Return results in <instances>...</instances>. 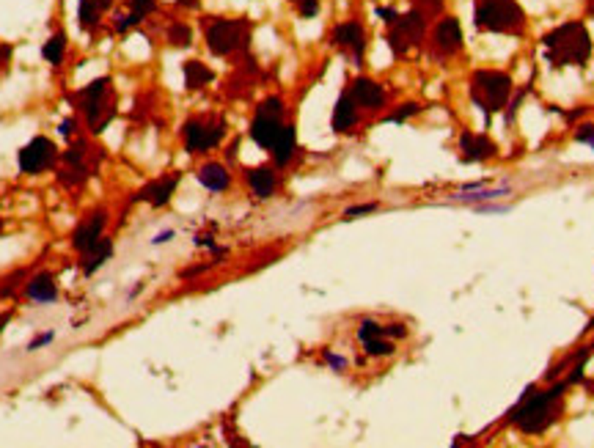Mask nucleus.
Returning <instances> with one entry per match:
<instances>
[{
  "instance_id": "35",
  "label": "nucleus",
  "mask_w": 594,
  "mask_h": 448,
  "mask_svg": "<svg viewBox=\"0 0 594 448\" xmlns=\"http://www.w3.org/2000/svg\"><path fill=\"white\" fill-rule=\"evenodd\" d=\"M581 143H589V146H594V127L592 124H586V127L578 129V135H575Z\"/></svg>"
},
{
  "instance_id": "34",
  "label": "nucleus",
  "mask_w": 594,
  "mask_h": 448,
  "mask_svg": "<svg viewBox=\"0 0 594 448\" xmlns=\"http://www.w3.org/2000/svg\"><path fill=\"white\" fill-rule=\"evenodd\" d=\"M55 338V333H44V336H36L31 344H28V353H36L39 347H44V344H50Z\"/></svg>"
},
{
  "instance_id": "25",
  "label": "nucleus",
  "mask_w": 594,
  "mask_h": 448,
  "mask_svg": "<svg viewBox=\"0 0 594 448\" xmlns=\"http://www.w3.org/2000/svg\"><path fill=\"white\" fill-rule=\"evenodd\" d=\"M99 11L97 3L94 0H80V6H77V22H80V28L83 31H94L99 25Z\"/></svg>"
},
{
  "instance_id": "23",
  "label": "nucleus",
  "mask_w": 594,
  "mask_h": 448,
  "mask_svg": "<svg viewBox=\"0 0 594 448\" xmlns=\"http://www.w3.org/2000/svg\"><path fill=\"white\" fill-rule=\"evenodd\" d=\"M182 72H185V86H187V88H201V86H206V83L215 80L212 69H206L201 61H187Z\"/></svg>"
},
{
  "instance_id": "43",
  "label": "nucleus",
  "mask_w": 594,
  "mask_h": 448,
  "mask_svg": "<svg viewBox=\"0 0 594 448\" xmlns=\"http://www.w3.org/2000/svg\"><path fill=\"white\" fill-rule=\"evenodd\" d=\"M8 322V314H0V330H3V324Z\"/></svg>"
},
{
  "instance_id": "21",
  "label": "nucleus",
  "mask_w": 594,
  "mask_h": 448,
  "mask_svg": "<svg viewBox=\"0 0 594 448\" xmlns=\"http://www.w3.org/2000/svg\"><path fill=\"white\" fill-rule=\"evenodd\" d=\"M113 256V242L107 239V237H102L99 242H94L88 251H83V261H80V267H83V272L86 275H94L99 267L107 261V258Z\"/></svg>"
},
{
  "instance_id": "10",
  "label": "nucleus",
  "mask_w": 594,
  "mask_h": 448,
  "mask_svg": "<svg viewBox=\"0 0 594 448\" xmlns=\"http://www.w3.org/2000/svg\"><path fill=\"white\" fill-rule=\"evenodd\" d=\"M330 41H333L338 50H344V53L355 61V66H361L363 53H366V31H363V25L358 22V20L338 22V25L333 28Z\"/></svg>"
},
{
  "instance_id": "38",
  "label": "nucleus",
  "mask_w": 594,
  "mask_h": 448,
  "mask_svg": "<svg viewBox=\"0 0 594 448\" xmlns=\"http://www.w3.org/2000/svg\"><path fill=\"white\" fill-rule=\"evenodd\" d=\"M168 239H173V231H163V234H157L152 242H154V245H163V242H168Z\"/></svg>"
},
{
  "instance_id": "12",
  "label": "nucleus",
  "mask_w": 594,
  "mask_h": 448,
  "mask_svg": "<svg viewBox=\"0 0 594 448\" xmlns=\"http://www.w3.org/2000/svg\"><path fill=\"white\" fill-rule=\"evenodd\" d=\"M105 223H107V215L102 212V209H97L91 218H86L83 223L74 228V234H72V245H74V251H88L94 242H99L102 239V231H105Z\"/></svg>"
},
{
  "instance_id": "6",
  "label": "nucleus",
  "mask_w": 594,
  "mask_h": 448,
  "mask_svg": "<svg viewBox=\"0 0 594 448\" xmlns=\"http://www.w3.org/2000/svg\"><path fill=\"white\" fill-rule=\"evenodd\" d=\"M248 41L245 20H215L206 28V47L212 55H229Z\"/></svg>"
},
{
  "instance_id": "27",
  "label": "nucleus",
  "mask_w": 594,
  "mask_h": 448,
  "mask_svg": "<svg viewBox=\"0 0 594 448\" xmlns=\"http://www.w3.org/2000/svg\"><path fill=\"white\" fill-rule=\"evenodd\" d=\"M363 347H366V355H371V357H385V355H394V344H391V341H385L383 336H380V338H371V341H363Z\"/></svg>"
},
{
  "instance_id": "39",
  "label": "nucleus",
  "mask_w": 594,
  "mask_h": 448,
  "mask_svg": "<svg viewBox=\"0 0 594 448\" xmlns=\"http://www.w3.org/2000/svg\"><path fill=\"white\" fill-rule=\"evenodd\" d=\"M58 129H61V135H72V119H66V121Z\"/></svg>"
},
{
  "instance_id": "30",
  "label": "nucleus",
  "mask_w": 594,
  "mask_h": 448,
  "mask_svg": "<svg viewBox=\"0 0 594 448\" xmlns=\"http://www.w3.org/2000/svg\"><path fill=\"white\" fill-rule=\"evenodd\" d=\"M140 22H143V20H140V17H138V14H119V17H116V22H113V31L116 33H127V31H132V28H135V25H140Z\"/></svg>"
},
{
  "instance_id": "14",
  "label": "nucleus",
  "mask_w": 594,
  "mask_h": 448,
  "mask_svg": "<svg viewBox=\"0 0 594 448\" xmlns=\"http://www.w3.org/2000/svg\"><path fill=\"white\" fill-rule=\"evenodd\" d=\"M350 94L355 99L358 107H366V110H380L385 105V88L369 77H358L350 88Z\"/></svg>"
},
{
  "instance_id": "29",
  "label": "nucleus",
  "mask_w": 594,
  "mask_h": 448,
  "mask_svg": "<svg viewBox=\"0 0 594 448\" xmlns=\"http://www.w3.org/2000/svg\"><path fill=\"white\" fill-rule=\"evenodd\" d=\"M418 110H421V105H416V102H407V105H402L399 110H394L391 116H385V121H388V124H399V121H404V119L416 116Z\"/></svg>"
},
{
  "instance_id": "31",
  "label": "nucleus",
  "mask_w": 594,
  "mask_h": 448,
  "mask_svg": "<svg viewBox=\"0 0 594 448\" xmlns=\"http://www.w3.org/2000/svg\"><path fill=\"white\" fill-rule=\"evenodd\" d=\"M154 8H157V0H130V11L132 14H138L140 20L149 17Z\"/></svg>"
},
{
  "instance_id": "24",
  "label": "nucleus",
  "mask_w": 594,
  "mask_h": 448,
  "mask_svg": "<svg viewBox=\"0 0 594 448\" xmlns=\"http://www.w3.org/2000/svg\"><path fill=\"white\" fill-rule=\"evenodd\" d=\"M41 55L50 61L53 66H58L61 61H64L66 55V33H53L50 36V41L41 47Z\"/></svg>"
},
{
  "instance_id": "18",
  "label": "nucleus",
  "mask_w": 594,
  "mask_h": 448,
  "mask_svg": "<svg viewBox=\"0 0 594 448\" xmlns=\"http://www.w3.org/2000/svg\"><path fill=\"white\" fill-rule=\"evenodd\" d=\"M245 179H248V185H251V190H253L256 198H270V195L275 192V187H278V176H275V171L267 168V165H259V168L245 171Z\"/></svg>"
},
{
  "instance_id": "22",
  "label": "nucleus",
  "mask_w": 594,
  "mask_h": 448,
  "mask_svg": "<svg viewBox=\"0 0 594 448\" xmlns=\"http://www.w3.org/2000/svg\"><path fill=\"white\" fill-rule=\"evenodd\" d=\"M25 291H28V297L33 303H53L58 297V286H55L50 272H39L36 278H31V284H28Z\"/></svg>"
},
{
  "instance_id": "41",
  "label": "nucleus",
  "mask_w": 594,
  "mask_h": 448,
  "mask_svg": "<svg viewBox=\"0 0 594 448\" xmlns=\"http://www.w3.org/2000/svg\"><path fill=\"white\" fill-rule=\"evenodd\" d=\"M328 360L336 366V369H341V366H344V360H341V357H336V355H328Z\"/></svg>"
},
{
  "instance_id": "4",
  "label": "nucleus",
  "mask_w": 594,
  "mask_h": 448,
  "mask_svg": "<svg viewBox=\"0 0 594 448\" xmlns=\"http://www.w3.org/2000/svg\"><path fill=\"white\" fill-rule=\"evenodd\" d=\"M470 96L490 116L495 110H501L506 99L512 96V77L498 69H479L470 77Z\"/></svg>"
},
{
  "instance_id": "13",
  "label": "nucleus",
  "mask_w": 594,
  "mask_h": 448,
  "mask_svg": "<svg viewBox=\"0 0 594 448\" xmlns=\"http://www.w3.org/2000/svg\"><path fill=\"white\" fill-rule=\"evenodd\" d=\"M460 152L465 162H482L495 157V143L487 135H476V132H462L460 135Z\"/></svg>"
},
{
  "instance_id": "33",
  "label": "nucleus",
  "mask_w": 594,
  "mask_h": 448,
  "mask_svg": "<svg viewBox=\"0 0 594 448\" xmlns=\"http://www.w3.org/2000/svg\"><path fill=\"white\" fill-rule=\"evenodd\" d=\"M374 209H377V204H358V206H350V209L344 212V220H352V218L366 215V212H374Z\"/></svg>"
},
{
  "instance_id": "42",
  "label": "nucleus",
  "mask_w": 594,
  "mask_h": 448,
  "mask_svg": "<svg viewBox=\"0 0 594 448\" xmlns=\"http://www.w3.org/2000/svg\"><path fill=\"white\" fill-rule=\"evenodd\" d=\"M179 6H185V8H196L198 0H179Z\"/></svg>"
},
{
  "instance_id": "3",
  "label": "nucleus",
  "mask_w": 594,
  "mask_h": 448,
  "mask_svg": "<svg viewBox=\"0 0 594 448\" xmlns=\"http://www.w3.org/2000/svg\"><path fill=\"white\" fill-rule=\"evenodd\" d=\"M473 22L487 33H517L526 22V14L517 0H476Z\"/></svg>"
},
{
  "instance_id": "5",
  "label": "nucleus",
  "mask_w": 594,
  "mask_h": 448,
  "mask_svg": "<svg viewBox=\"0 0 594 448\" xmlns=\"http://www.w3.org/2000/svg\"><path fill=\"white\" fill-rule=\"evenodd\" d=\"M107 94H110V80L107 77H99V80H94L91 86H86L80 91V99H83L86 119H88L91 132H102V129L110 124V119L116 116L113 99H105Z\"/></svg>"
},
{
  "instance_id": "2",
  "label": "nucleus",
  "mask_w": 594,
  "mask_h": 448,
  "mask_svg": "<svg viewBox=\"0 0 594 448\" xmlns=\"http://www.w3.org/2000/svg\"><path fill=\"white\" fill-rule=\"evenodd\" d=\"M550 66H583L592 58V36L583 22H564L542 39Z\"/></svg>"
},
{
  "instance_id": "7",
  "label": "nucleus",
  "mask_w": 594,
  "mask_h": 448,
  "mask_svg": "<svg viewBox=\"0 0 594 448\" xmlns=\"http://www.w3.org/2000/svg\"><path fill=\"white\" fill-rule=\"evenodd\" d=\"M424 28H427V17L421 8H413L402 17H396L391 22V33H388V44L396 55H404L410 47H416L424 36Z\"/></svg>"
},
{
  "instance_id": "11",
  "label": "nucleus",
  "mask_w": 594,
  "mask_h": 448,
  "mask_svg": "<svg viewBox=\"0 0 594 448\" xmlns=\"http://www.w3.org/2000/svg\"><path fill=\"white\" fill-rule=\"evenodd\" d=\"M432 44L437 50V55H454L462 47V28L454 17H443L435 31H432Z\"/></svg>"
},
{
  "instance_id": "32",
  "label": "nucleus",
  "mask_w": 594,
  "mask_h": 448,
  "mask_svg": "<svg viewBox=\"0 0 594 448\" xmlns=\"http://www.w3.org/2000/svg\"><path fill=\"white\" fill-rule=\"evenodd\" d=\"M297 11H300V17H314L317 11H319V0H300L297 3Z\"/></svg>"
},
{
  "instance_id": "15",
  "label": "nucleus",
  "mask_w": 594,
  "mask_h": 448,
  "mask_svg": "<svg viewBox=\"0 0 594 448\" xmlns=\"http://www.w3.org/2000/svg\"><path fill=\"white\" fill-rule=\"evenodd\" d=\"M179 173H171V176H163V179H154L152 185H146L143 190L135 195V201H149L152 206H165L171 201V195L179 185Z\"/></svg>"
},
{
  "instance_id": "20",
  "label": "nucleus",
  "mask_w": 594,
  "mask_h": 448,
  "mask_svg": "<svg viewBox=\"0 0 594 448\" xmlns=\"http://www.w3.org/2000/svg\"><path fill=\"white\" fill-rule=\"evenodd\" d=\"M295 149H297V132L292 124H284L281 127V132H278V138H275V143H272V162L275 165H286V162L295 157Z\"/></svg>"
},
{
  "instance_id": "36",
  "label": "nucleus",
  "mask_w": 594,
  "mask_h": 448,
  "mask_svg": "<svg viewBox=\"0 0 594 448\" xmlns=\"http://www.w3.org/2000/svg\"><path fill=\"white\" fill-rule=\"evenodd\" d=\"M418 6H421L424 11H429V14H437V11L443 8V0H418Z\"/></svg>"
},
{
  "instance_id": "28",
  "label": "nucleus",
  "mask_w": 594,
  "mask_h": 448,
  "mask_svg": "<svg viewBox=\"0 0 594 448\" xmlns=\"http://www.w3.org/2000/svg\"><path fill=\"white\" fill-rule=\"evenodd\" d=\"M380 336H385V327H383L380 322H374V319L361 322V327H358V338H361V341H371V338H380Z\"/></svg>"
},
{
  "instance_id": "19",
  "label": "nucleus",
  "mask_w": 594,
  "mask_h": 448,
  "mask_svg": "<svg viewBox=\"0 0 594 448\" xmlns=\"http://www.w3.org/2000/svg\"><path fill=\"white\" fill-rule=\"evenodd\" d=\"M198 182H201L206 190L223 192V190H229L231 173L220 165V162H206V165H201V171H198Z\"/></svg>"
},
{
  "instance_id": "1",
  "label": "nucleus",
  "mask_w": 594,
  "mask_h": 448,
  "mask_svg": "<svg viewBox=\"0 0 594 448\" xmlns=\"http://www.w3.org/2000/svg\"><path fill=\"white\" fill-rule=\"evenodd\" d=\"M564 388H567V385H556V388L542 390V393H536L534 388H528V393L523 396V402L517 404V410L512 413L509 421H512L523 435H542V432L561 416Z\"/></svg>"
},
{
  "instance_id": "37",
  "label": "nucleus",
  "mask_w": 594,
  "mask_h": 448,
  "mask_svg": "<svg viewBox=\"0 0 594 448\" xmlns=\"http://www.w3.org/2000/svg\"><path fill=\"white\" fill-rule=\"evenodd\" d=\"M385 336H394V338H404V336H407V327H404V324H388V327H385Z\"/></svg>"
},
{
  "instance_id": "9",
  "label": "nucleus",
  "mask_w": 594,
  "mask_h": 448,
  "mask_svg": "<svg viewBox=\"0 0 594 448\" xmlns=\"http://www.w3.org/2000/svg\"><path fill=\"white\" fill-rule=\"evenodd\" d=\"M55 154H58L55 143L50 138L39 135V138H33L31 143L20 152V157H17L20 160V171L22 173H41V171H47L55 162Z\"/></svg>"
},
{
  "instance_id": "40",
  "label": "nucleus",
  "mask_w": 594,
  "mask_h": 448,
  "mask_svg": "<svg viewBox=\"0 0 594 448\" xmlns=\"http://www.w3.org/2000/svg\"><path fill=\"white\" fill-rule=\"evenodd\" d=\"M94 3H97L99 11H105V8H110V6H113V0H94Z\"/></svg>"
},
{
  "instance_id": "17",
  "label": "nucleus",
  "mask_w": 594,
  "mask_h": 448,
  "mask_svg": "<svg viewBox=\"0 0 594 448\" xmlns=\"http://www.w3.org/2000/svg\"><path fill=\"white\" fill-rule=\"evenodd\" d=\"M358 124V105L350 91L338 96L336 107H333V119H330V127L333 132H350V129Z\"/></svg>"
},
{
  "instance_id": "16",
  "label": "nucleus",
  "mask_w": 594,
  "mask_h": 448,
  "mask_svg": "<svg viewBox=\"0 0 594 448\" xmlns=\"http://www.w3.org/2000/svg\"><path fill=\"white\" fill-rule=\"evenodd\" d=\"M281 127H284V121L278 119V116H264V113H256V119L251 121V138H253V143L259 146V149H272V143H275V138H278V132H281Z\"/></svg>"
},
{
  "instance_id": "8",
  "label": "nucleus",
  "mask_w": 594,
  "mask_h": 448,
  "mask_svg": "<svg viewBox=\"0 0 594 448\" xmlns=\"http://www.w3.org/2000/svg\"><path fill=\"white\" fill-rule=\"evenodd\" d=\"M226 138V121H201L193 119L185 124V149L190 154H201L215 149Z\"/></svg>"
},
{
  "instance_id": "26",
  "label": "nucleus",
  "mask_w": 594,
  "mask_h": 448,
  "mask_svg": "<svg viewBox=\"0 0 594 448\" xmlns=\"http://www.w3.org/2000/svg\"><path fill=\"white\" fill-rule=\"evenodd\" d=\"M168 41H171L173 47H187V44L193 41V31H190L185 22H176V25L168 28Z\"/></svg>"
}]
</instances>
